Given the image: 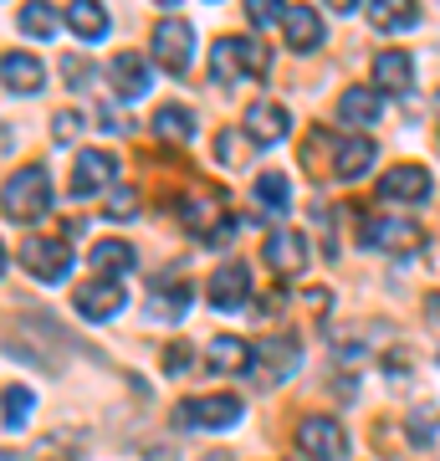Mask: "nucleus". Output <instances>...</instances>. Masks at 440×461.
<instances>
[{
    "label": "nucleus",
    "instance_id": "nucleus-1",
    "mask_svg": "<svg viewBox=\"0 0 440 461\" xmlns=\"http://www.w3.org/2000/svg\"><path fill=\"white\" fill-rule=\"evenodd\" d=\"M51 200H57V190H51L47 165H26L5 180V221L31 226V221H41L51 211Z\"/></svg>",
    "mask_w": 440,
    "mask_h": 461
},
{
    "label": "nucleus",
    "instance_id": "nucleus-2",
    "mask_svg": "<svg viewBox=\"0 0 440 461\" xmlns=\"http://www.w3.org/2000/svg\"><path fill=\"white\" fill-rule=\"evenodd\" d=\"M148 57L164 67V72H190V62H195V26L184 16H164L159 26H154V41H148Z\"/></svg>",
    "mask_w": 440,
    "mask_h": 461
},
{
    "label": "nucleus",
    "instance_id": "nucleus-3",
    "mask_svg": "<svg viewBox=\"0 0 440 461\" xmlns=\"http://www.w3.org/2000/svg\"><path fill=\"white\" fill-rule=\"evenodd\" d=\"M21 272L31 282H67L72 277V247H67L62 236H31V241H21Z\"/></svg>",
    "mask_w": 440,
    "mask_h": 461
},
{
    "label": "nucleus",
    "instance_id": "nucleus-4",
    "mask_svg": "<svg viewBox=\"0 0 440 461\" xmlns=\"http://www.w3.org/2000/svg\"><path fill=\"white\" fill-rule=\"evenodd\" d=\"M118 185V154L108 149H82L72 159V180H67V195L72 200H87V195H108Z\"/></svg>",
    "mask_w": 440,
    "mask_h": 461
},
{
    "label": "nucleus",
    "instance_id": "nucleus-5",
    "mask_svg": "<svg viewBox=\"0 0 440 461\" xmlns=\"http://www.w3.org/2000/svg\"><path fill=\"white\" fill-rule=\"evenodd\" d=\"M246 415V405L236 395H200V400H184L175 411V426H190V430H230L236 420Z\"/></svg>",
    "mask_w": 440,
    "mask_h": 461
},
{
    "label": "nucleus",
    "instance_id": "nucleus-6",
    "mask_svg": "<svg viewBox=\"0 0 440 461\" xmlns=\"http://www.w3.org/2000/svg\"><path fill=\"white\" fill-rule=\"evenodd\" d=\"M297 446L308 461H343L348 456V430L333 420V415H308L297 426Z\"/></svg>",
    "mask_w": 440,
    "mask_h": 461
},
{
    "label": "nucleus",
    "instance_id": "nucleus-7",
    "mask_svg": "<svg viewBox=\"0 0 440 461\" xmlns=\"http://www.w3.org/2000/svg\"><path fill=\"white\" fill-rule=\"evenodd\" d=\"M184 226L195 230L205 247H220V236H230V211H226V195H211V190H200V195L184 200Z\"/></svg>",
    "mask_w": 440,
    "mask_h": 461
},
{
    "label": "nucleus",
    "instance_id": "nucleus-8",
    "mask_svg": "<svg viewBox=\"0 0 440 461\" xmlns=\"http://www.w3.org/2000/svg\"><path fill=\"white\" fill-rule=\"evenodd\" d=\"M103 77H108V87H113L123 103H139L148 87H154V57H144V51H118Z\"/></svg>",
    "mask_w": 440,
    "mask_h": 461
},
{
    "label": "nucleus",
    "instance_id": "nucleus-9",
    "mask_svg": "<svg viewBox=\"0 0 440 461\" xmlns=\"http://www.w3.org/2000/svg\"><path fill=\"white\" fill-rule=\"evenodd\" d=\"M123 303H129V293H123V282L118 277L82 282L77 293H72V308H77V318H87V323H108V318H118L123 313Z\"/></svg>",
    "mask_w": 440,
    "mask_h": 461
},
{
    "label": "nucleus",
    "instance_id": "nucleus-10",
    "mask_svg": "<svg viewBox=\"0 0 440 461\" xmlns=\"http://www.w3.org/2000/svg\"><path fill=\"white\" fill-rule=\"evenodd\" d=\"M430 190H436V180H430L425 165H394L379 180V200H390V205H425Z\"/></svg>",
    "mask_w": 440,
    "mask_h": 461
},
{
    "label": "nucleus",
    "instance_id": "nucleus-11",
    "mask_svg": "<svg viewBox=\"0 0 440 461\" xmlns=\"http://www.w3.org/2000/svg\"><path fill=\"white\" fill-rule=\"evenodd\" d=\"M359 230H364V247L374 251H420L425 241V230L415 221H394V215H369Z\"/></svg>",
    "mask_w": 440,
    "mask_h": 461
},
{
    "label": "nucleus",
    "instance_id": "nucleus-12",
    "mask_svg": "<svg viewBox=\"0 0 440 461\" xmlns=\"http://www.w3.org/2000/svg\"><path fill=\"white\" fill-rule=\"evenodd\" d=\"M261 251H266V267L277 272V277H302L308 272V236L302 230H272L266 241H261Z\"/></svg>",
    "mask_w": 440,
    "mask_h": 461
},
{
    "label": "nucleus",
    "instance_id": "nucleus-13",
    "mask_svg": "<svg viewBox=\"0 0 440 461\" xmlns=\"http://www.w3.org/2000/svg\"><path fill=\"white\" fill-rule=\"evenodd\" d=\"M287 133H292V113H287L282 103L261 98V103H251V108H246V139H251V144L272 149V144H282Z\"/></svg>",
    "mask_w": 440,
    "mask_h": 461
},
{
    "label": "nucleus",
    "instance_id": "nucleus-14",
    "mask_svg": "<svg viewBox=\"0 0 440 461\" xmlns=\"http://www.w3.org/2000/svg\"><path fill=\"white\" fill-rule=\"evenodd\" d=\"M205 297H211L215 313H236V308H246V297H251V272H246L241 262H226L211 277V293Z\"/></svg>",
    "mask_w": 440,
    "mask_h": 461
},
{
    "label": "nucleus",
    "instance_id": "nucleus-15",
    "mask_svg": "<svg viewBox=\"0 0 440 461\" xmlns=\"http://www.w3.org/2000/svg\"><path fill=\"white\" fill-rule=\"evenodd\" d=\"M0 72H5V93H16V98H36L47 87V67L36 62L31 51H5Z\"/></svg>",
    "mask_w": 440,
    "mask_h": 461
},
{
    "label": "nucleus",
    "instance_id": "nucleus-16",
    "mask_svg": "<svg viewBox=\"0 0 440 461\" xmlns=\"http://www.w3.org/2000/svg\"><path fill=\"white\" fill-rule=\"evenodd\" d=\"M205 359H211L215 375H246L256 364V348L246 344V339H236V333H220V339L205 344Z\"/></svg>",
    "mask_w": 440,
    "mask_h": 461
},
{
    "label": "nucleus",
    "instance_id": "nucleus-17",
    "mask_svg": "<svg viewBox=\"0 0 440 461\" xmlns=\"http://www.w3.org/2000/svg\"><path fill=\"white\" fill-rule=\"evenodd\" d=\"M374 87L379 93H409L415 87V57L409 51H379L374 57Z\"/></svg>",
    "mask_w": 440,
    "mask_h": 461
},
{
    "label": "nucleus",
    "instance_id": "nucleus-18",
    "mask_svg": "<svg viewBox=\"0 0 440 461\" xmlns=\"http://www.w3.org/2000/svg\"><path fill=\"white\" fill-rule=\"evenodd\" d=\"M374 154H379V149H374L369 133H348V139L338 144V154H333V159H338L333 175H338V180H364V175L374 169Z\"/></svg>",
    "mask_w": 440,
    "mask_h": 461
},
{
    "label": "nucleus",
    "instance_id": "nucleus-19",
    "mask_svg": "<svg viewBox=\"0 0 440 461\" xmlns=\"http://www.w3.org/2000/svg\"><path fill=\"white\" fill-rule=\"evenodd\" d=\"M282 36H287V47L292 51H318L328 32H323V16H318L312 5H292L287 21H282Z\"/></svg>",
    "mask_w": 440,
    "mask_h": 461
},
{
    "label": "nucleus",
    "instance_id": "nucleus-20",
    "mask_svg": "<svg viewBox=\"0 0 440 461\" xmlns=\"http://www.w3.org/2000/svg\"><path fill=\"white\" fill-rule=\"evenodd\" d=\"M379 113H384V93L379 87H348L338 98V118L348 129H369V123H379Z\"/></svg>",
    "mask_w": 440,
    "mask_h": 461
},
{
    "label": "nucleus",
    "instance_id": "nucleus-21",
    "mask_svg": "<svg viewBox=\"0 0 440 461\" xmlns=\"http://www.w3.org/2000/svg\"><path fill=\"white\" fill-rule=\"evenodd\" d=\"M62 11H57V5H47V0H26V5H21L16 11V32L21 36H36V41H51V36L62 32Z\"/></svg>",
    "mask_w": 440,
    "mask_h": 461
},
{
    "label": "nucleus",
    "instance_id": "nucleus-22",
    "mask_svg": "<svg viewBox=\"0 0 440 461\" xmlns=\"http://www.w3.org/2000/svg\"><path fill=\"white\" fill-rule=\"evenodd\" d=\"M67 32L82 36V41H103L108 36V11H103L98 0H67Z\"/></svg>",
    "mask_w": 440,
    "mask_h": 461
},
{
    "label": "nucleus",
    "instance_id": "nucleus-23",
    "mask_svg": "<svg viewBox=\"0 0 440 461\" xmlns=\"http://www.w3.org/2000/svg\"><path fill=\"white\" fill-rule=\"evenodd\" d=\"M211 77L220 87L230 83H246V51H241V36H220L211 47Z\"/></svg>",
    "mask_w": 440,
    "mask_h": 461
},
{
    "label": "nucleus",
    "instance_id": "nucleus-24",
    "mask_svg": "<svg viewBox=\"0 0 440 461\" xmlns=\"http://www.w3.org/2000/svg\"><path fill=\"white\" fill-rule=\"evenodd\" d=\"M369 11V21H374V32H409L415 21H420V5L415 0H369L364 5Z\"/></svg>",
    "mask_w": 440,
    "mask_h": 461
},
{
    "label": "nucleus",
    "instance_id": "nucleus-25",
    "mask_svg": "<svg viewBox=\"0 0 440 461\" xmlns=\"http://www.w3.org/2000/svg\"><path fill=\"white\" fill-rule=\"evenodd\" d=\"M87 262L98 267V277H123V272L139 267V251H133L129 241H113V236H108V241H98V247L87 251Z\"/></svg>",
    "mask_w": 440,
    "mask_h": 461
},
{
    "label": "nucleus",
    "instance_id": "nucleus-26",
    "mask_svg": "<svg viewBox=\"0 0 440 461\" xmlns=\"http://www.w3.org/2000/svg\"><path fill=\"white\" fill-rule=\"evenodd\" d=\"M256 205L266 215H287L292 211V185H287V175L282 169H266V175H256Z\"/></svg>",
    "mask_w": 440,
    "mask_h": 461
},
{
    "label": "nucleus",
    "instance_id": "nucleus-27",
    "mask_svg": "<svg viewBox=\"0 0 440 461\" xmlns=\"http://www.w3.org/2000/svg\"><path fill=\"white\" fill-rule=\"evenodd\" d=\"M148 313L159 323H175V318L190 313V282H159L154 297H148Z\"/></svg>",
    "mask_w": 440,
    "mask_h": 461
},
{
    "label": "nucleus",
    "instance_id": "nucleus-28",
    "mask_svg": "<svg viewBox=\"0 0 440 461\" xmlns=\"http://www.w3.org/2000/svg\"><path fill=\"white\" fill-rule=\"evenodd\" d=\"M154 133L169 139V144H190V139H195V113L180 108V103H164L159 113H154Z\"/></svg>",
    "mask_w": 440,
    "mask_h": 461
},
{
    "label": "nucleus",
    "instance_id": "nucleus-29",
    "mask_svg": "<svg viewBox=\"0 0 440 461\" xmlns=\"http://www.w3.org/2000/svg\"><path fill=\"white\" fill-rule=\"evenodd\" d=\"M31 411H36V395L26 390V384H11V390H5V436H16V430H26Z\"/></svg>",
    "mask_w": 440,
    "mask_h": 461
},
{
    "label": "nucleus",
    "instance_id": "nucleus-30",
    "mask_svg": "<svg viewBox=\"0 0 440 461\" xmlns=\"http://www.w3.org/2000/svg\"><path fill=\"white\" fill-rule=\"evenodd\" d=\"M261 359L272 364V379H287V375H297L302 348H297V339H272V344L261 348Z\"/></svg>",
    "mask_w": 440,
    "mask_h": 461
},
{
    "label": "nucleus",
    "instance_id": "nucleus-31",
    "mask_svg": "<svg viewBox=\"0 0 440 461\" xmlns=\"http://www.w3.org/2000/svg\"><path fill=\"white\" fill-rule=\"evenodd\" d=\"M287 0H246V21L256 26V32H266V26H282L287 21Z\"/></svg>",
    "mask_w": 440,
    "mask_h": 461
},
{
    "label": "nucleus",
    "instance_id": "nucleus-32",
    "mask_svg": "<svg viewBox=\"0 0 440 461\" xmlns=\"http://www.w3.org/2000/svg\"><path fill=\"white\" fill-rule=\"evenodd\" d=\"M103 211L113 215V221H133V215H139V190H129V185H113V190L103 195Z\"/></svg>",
    "mask_w": 440,
    "mask_h": 461
},
{
    "label": "nucleus",
    "instance_id": "nucleus-33",
    "mask_svg": "<svg viewBox=\"0 0 440 461\" xmlns=\"http://www.w3.org/2000/svg\"><path fill=\"white\" fill-rule=\"evenodd\" d=\"M241 51H246V77H266L272 72V51L261 47L256 36H241Z\"/></svg>",
    "mask_w": 440,
    "mask_h": 461
},
{
    "label": "nucleus",
    "instance_id": "nucleus-34",
    "mask_svg": "<svg viewBox=\"0 0 440 461\" xmlns=\"http://www.w3.org/2000/svg\"><path fill=\"white\" fill-rule=\"evenodd\" d=\"M77 133H82V113H72V108H67V113L51 118V139H57V144H72Z\"/></svg>",
    "mask_w": 440,
    "mask_h": 461
},
{
    "label": "nucleus",
    "instance_id": "nucleus-35",
    "mask_svg": "<svg viewBox=\"0 0 440 461\" xmlns=\"http://www.w3.org/2000/svg\"><path fill=\"white\" fill-rule=\"evenodd\" d=\"M215 154H220V165H241V159H236V133H220V139H215Z\"/></svg>",
    "mask_w": 440,
    "mask_h": 461
},
{
    "label": "nucleus",
    "instance_id": "nucleus-36",
    "mask_svg": "<svg viewBox=\"0 0 440 461\" xmlns=\"http://www.w3.org/2000/svg\"><path fill=\"white\" fill-rule=\"evenodd\" d=\"M164 359H169V364H164L169 375H180L184 364H190V348H180V344H175V348H169V354H164Z\"/></svg>",
    "mask_w": 440,
    "mask_h": 461
},
{
    "label": "nucleus",
    "instance_id": "nucleus-37",
    "mask_svg": "<svg viewBox=\"0 0 440 461\" xmlns=\"http://www.w3.org/2000/svg\"><path fill=\"white\" fill-rule=\"evenodd\" d=\"M328 5H333V11H343V16H354L359 5H369V0H328Z\"/></svg>",
    "mask_w": 440,
    "mask_h": 461
},
{
    "label": "nucleus",
    "instance_id": "nucleus-38",
    "mask_svg": "<svg viewBox=\"0 0 440 461\" xmlns=\"http://www.w3.org/2000/svg\"><path fill=\"white\" fill-rule=\"evenodd\" d=\"M425 313H430V323H440V293H430V303H425Z\"/></svg>",
    "mask_w": 440,
    "mask_h": 461
},
{
    "label": "nucleus",
    "instance_id": "nucleus-39",
    "mask_svg": "<svg viewBox=\"0 0 440 461\" xmlns=\"http://www.w3.org/2000/svg\"><path fill=\"white\" fill-rule=\"evenodd\" d=\"M154 5H164V11H169V5H180V0H154Z\"/></svg>",
    "mask_w": 440,
    "mask_h": 461
},
{
    "label": "nucleus",
    "instance_id": "nucleus-40",
    "mask_svg": "<svg viewBox=\"0 0 440 461\" xmlns=\"http://www.w3.org/2000/svg\"><path fill=\"white\" fill-rule=\"evenodd\" d=\"M5 461H16V456H11V451H5Z\"/></svg>",
    "mask_w": 440,
    "mask_h": 461
},
{
    "label": "nucleus",
    "instance_id": "nucleus-41",
    "mask_svg": "<svg viewBox=\"0 0 440 461\" xmlns=\"http://www.w3.org/2000/svg\"><path fill=\"white\" fill-rule=\"evenodd\" d=\"M302 461H308V456H302Z\"/></svg>",
    "mask_w": 440,
    "mask_h": 461
}]
</instances>
